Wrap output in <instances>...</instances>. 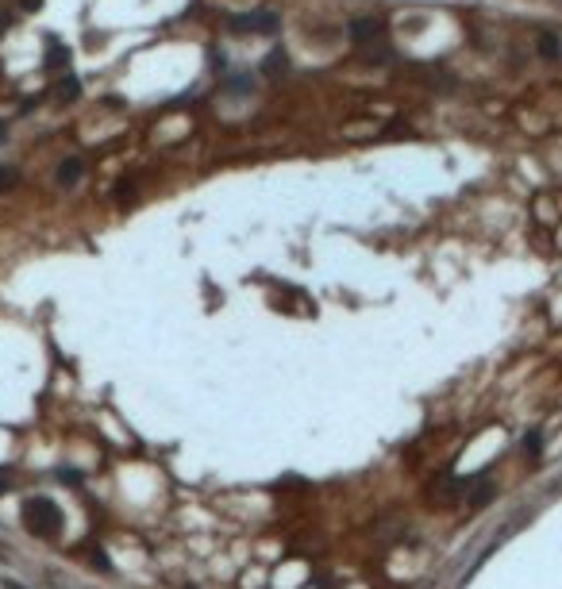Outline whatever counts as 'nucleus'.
I'll list each match as a JSON object with an SVG mask.
<instances>
[{"instance_id": "nucleus-1", "label": "nucleus", "mask_w": 562, "mask_h": 589, "mask_svg": "<svg viewBox=\"0 0 562 589\" xmlns=\"http://www.w3.org/2000/svg\"><path fill=\"white\" fill-rule=\"evenodd\" d=\"M24 528L31 531V536L54 539L62 531V509L54 505L51 497H27L24 501Z\"/></svg>"}, {"instance_id": "nucleus-2", "label": "nucleus", "mask_w": 562, "mask_h": 589, "mask_svg": "<svg viewBox=\"0 0 562 589\" xmlns=\"http://www.w3.org/2000/svg\"><path fill=\"white\" fill-rule=\"evenodd\" d=\"M231 31H251V35H274L281 27V16L270 12V8H259V12H243V16H231L227 20Z\"/></svg>"}, {"instance_id": "nucleus-3", "label": "nucleus", "mask_w": 562, "mask_h": 589, "mask_svg": "<svg viewBox=\"0 0 562 589\" xmlns=\"http://www.w3.org/2000/svg\"><path fill=\"white\" fill-rule=\"evenodd\" d=\"M382 20H374V16H355V20L347 24V35H350V43H374L378 35H382Z\"/></svg>"}, {"instance_id": "nucleus-4", "label": "nucleus", "mask_w": 562, "mask_h": 589, "mask_svg": "<svg viewBox=\"0 0 562 589\" xmlns=\"http://www.w3.org/2000/svg\"><path fill=\"white\" fill-rule=\"evenodd\" d=\"M81 174H85V162H81V158H62L58 170H54L58 185H66V189H70V185H78V182H81Z\"/></svg>"}, {"instance_id": "nucleus-5", "label": "nucleus", "mask_w": 562, "mask_h": 589, "mask_svg": "<svg viewBox=\"0 0 562 589\" xmlns=\"http://www.w3.org/2000/svg\"><path fill=\"white\" fill-rule=\"evenodd\" d=\"M66 66H70V46L51 43V46H46V70H66Z\"/></svg>"}, {"instance_id": "nucleus-6", "label": "nucleus", "mask_w": 562, "mask_h": 589, "mask_svg": "<svg viewBox=\"0 0 562 589\" xmlns=\"http://www.w3.org/2000/svg\"><path fill=\"white\" fill-rule=\"evenodd\" d=\"M536 51H539V58H547V62H555L558 54H562V43H558V35H539V43H536Z\"/></svg>"}, {"instance_id": "nucleus-7", "label": "nucleus", "mask_w": 562, "mask_h": 589, "mask_svg": "<svg viewBox=\"0 0 562 589\" xmlns=\"http://www.w3.org/2000/svg\"><path fill=\"white\" fill-rule=\"evenodd\" d=\"M278 70H285V54L270 51V54H266V62H262V73H266V78H278Z\"/></svg>"}, {"instance_id": "nucleus-8", "label": "nucleus", "mask_w": 562, "mask_h": 589, "mask_svg": "<svg viewBox=\"0 0 562 589\" xmlns=\"http://www.w3.org/2000/svg\"><path fill=\"white\" fill-rule=\"evenodd\" d=\"M489 501H493V486H478V489L470 493V501H466V505H470L474 512H478V509L489 505Z\"/></svg>"}, {"instance_id": "nucleus-9", "label": "nucleus", "mask_w": 562, "mask_h": 589, "mask_svg": "<svg viewBox=\"0 0 562 589\" xmlns=\"http://www.w3.org/2000/svg\"><path fill=\"white\" fill-rule=\"evenodd\" d=\"M58 97H62V100L81 97V81H78V78H62V85H58Z\"/></svg>"}, {"instance_id": "nucleus-10", "label": "nucleus", "mask_w": 562, "mask_h": 589, "mask_svg": "<svg viewBox=\"0 0 562 589\" xmlns=\"http://www.w3.org/2000/svg\"><path fill=\"white\" fill-rule=\"evenodd\" d=\"M20 182V174H16V166H0V193H8V189H16Z\"/></svg>"}, {"instance_id": "nucleus-11", "label": "nucleus", "mask_w": 562, "mask_h": 589, "mask_svg": "<svg viewBox=\"0 0 562 589\" xmlns=\"http://www.w3.org/2000/svg\"><path fill=\"white\" fill-rule=\"evenodd\" d=\"M524 451H528V454H539V451H543V435H539V432L524 435Z\"/></svg>"}, {"instance_id": "nucleus-12", "label": "nucleus", "mask_w": 562, "mask_h": 589, "mask_svg": "<svg viewBox=\"0 0 562 589\" xmlns=\"http://www.w3.org/2000/svg\"><path fill=\"white\" fill-rule=\"evenodd\" d=\"M227 85H231V89H239V93H246V89H254V78H251V73H243V78H227Z\"/></svg>"}, {"instance_id": "nucleus-13", "label": "nucleus", "mask_w": 562, "mask_h": 589, "mask_svg": "<svg viewBox=\"0 0 562 589\" xmlns=\"http://www.w3.org/2000/svg\"><path fill=\"white\" fill-rule=\"evenodd\" d=\"M58 481L62 486H81V474L78 470H58Z\"/></svg>"}, {"instance_id": "nucleus-14", "label": "nucleus", "mask_w": 562, "mask_h": 589, "mask_svg": "<svg viewBox=\"0 0 562 589\" xmlns=\"http://www.w3.org/2000/svg\"><path fill=\"white\" fill-rule=\"evenodd\" d=\"M131 193H135V185H131V182H120V185H116V197H120V201H128Z\"/></svg>"}, {"instance_id": "nucleus-15", "label": "nucleus", "mask_w": 562, "mask_h": 589, "mask_svg": "<svg viewBox=\"0 0 562 589\" xmlns=\"http://www.w3.org/2000/svg\"><path fill=\"white\" fill-rule=\"evenodd\" d=\"M12 489V478H4V474H0V493H8Z\"/></svg>"}, {"instance_id": "nucleus-16", "label": "nucleus", "mask_w": 562, "mask_h": 589, "mask_svg": "<svg viewBox=\"0 0 562 589\" xmlns=\"http://www.w3.org/2000/svg\"><path fill=\"white\" fill-rule=\"evenodd\" d=\"M39 4H43V0H24V8H27V12H35Z\"/></svg>"}, {"instance_id": "nucleus-17", "label": "nucleus", "mask_w": 562, "mask_h": 589, "mask_svg": "<svg viewBox=\"0 0 562 589\" xmlns=\"http://www.w3.org/2000/svg\"><path fill=\"white\" fill-rule=\"evenodd\" d=\"M4 135H8V131H4V123H0V142H4Z\"/></svg>"}, {"instance_id": "nucleus-18", "label": "nucleus", "mask_w": 562, "mask_h": 589, "mask_svg": "<svg viewBox=\"0 0 562 589\" xmlns=\"http://www.w3.org/2000/svg\"><path fill=\"white\" fill-rule=\"evenodd\" d=\"M558 4H562V0H558Z\"/></svg>"}]
</instances>
